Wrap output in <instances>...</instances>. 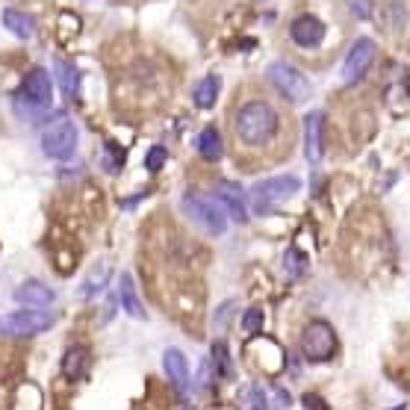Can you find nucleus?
<instances>
[{"mask_svg": "<svg viewBox=\"0 0 410 410\" xmlns=\"http://www.w3.org/2000/svg\"><path fill=\"white\" fill-rule=\"evenodd\" d=\"M162 369H166L169 381H171V387L177 392L189 390V363H186V357L180 354L177 349H169L166 354H162Z\"/></svg>", "mask_w": 410, "mask_h": 410, "instance_id": "nucleus-14", "label": "nucleus"}, {"mask_svg": "<svg viewBox=\"0 0 410 410\" xmlns=\"http://www.w3.org/2000/svg\"><path fill=\"white\" fill-rule=\"evenodd\" d=\"M166 159H169V151L162 145H154L151 151H147V157H145V169L147 171H159L162 166H166Z\"/></svg>", "mask_w": 410, "mask_h": 410, "instance_id": "nucleus-24", "label": "nucleus"}, {"mask_svg": "<svg viewBox=\"0 0 410 410\" xmlns=\"http://www.w3.org/2000/svg\"><path fill=\"white\" fill-rule=\"evenodd\" d=\"M54 289L47 284H39V281H27L21 284L18 289H15V301H18L21 307H36V310H44L54 304Z\"/></svg>", "mask_w": 410, "mask_h": 410, "instance_id": "nucleus-13", "label": "nucleus"}, {"mask_svg": "<svg viewBox=\"0 0 410 410\" xmlns=\"http://www.w3.org/2000/svg\"><path fill=\"white\" fill-rule=\"evenodd\" d=\"M119 299H121V307H124L127 316H133L139 322L147 319L145 307H142L139 295H136V284H133V277H130V275H121V281H119Z\"/></svg>", "mask_w": 410, "mask_h": 410, "instance_id": "nucleus-16", "label": "nucleus"}, {"mask_svg": "<svg viewBox=\"0 0 410 410\" xmlns=\"http://www.w3.org/2000/svg\"><path fill=\"white\" fill-rule=\"evenodd\" d=\"M42 151L51 159H71L77 151V127L71 119L56 116L51 124L42 130Z\"/></svg>", "mask_w": 410, "mask_h": 410, "instance_id": "nucleus-5", "label": "nucleus"}, {"mask_svg": "<svg viewBox=\"0 0 410 410\" xmlns=\"http://www.w3.org/2000/svg\"><path fill=\"white\" fill-rule=\"evenodd\" d=\"M104 166L109 174H119L124 166V147H119L116 142H107L104 145Z\"/></svg>", "mask_w": 410, "mask_h": 410, "instance_id": "nucleus-23", "label": "nucleus"}, {"mask_svg": "<svg viewBox=\"0 0 410 410\" xmlns=\"http://www.w3.org/2000/svg\"><path fill=\"white\" fill-rule=\"evenodd\" d=\"M0 21H4V27L12 32V36H18V39H32L36 36V21L30 18L27 12L21 9H4V15H0Z\"/></svg>", "mask_w": 410, "mask_h": 410, "instance_id": "nucleus-15", "label": "nucleus"}, {"mask_svg": "<svg viewBox=\"0 0 410 410\" xmlns=\"http://www.w3.org/2000/svg\"><path fill=\"white\" fill-rule=\"evenodd\" d=\"M86 366H89V351L83 346H71L68 351H65V357H62V375L68 381H77L80 375L86 372Z\"/></svg>", "mask_w": 410, "mask_h": 410, "instance_id": "nucleus-19", "label": "nucleus"}, {"mask_svg": "<svg viewBox=\"0 0 410 410\" xmlns=\"http://www.w3.org/2000/svg\"><path fill=\"white\" fill-rule=\"evenodd\" d=\"M219 92H222V77L219 74H207L198 86H195V95H192V101L198 109H212L219 101Z\"/></svg>", "mask_w": 410, "mask_h": 410, "instance_id": "nucleus-17", "label": "nucleus"}, {"mask_svg": "<svg viewBox=\"0 0 410 410\" xmlns=\"http://www.w3.org/2000/svg\"><path fill=\"white\" fill-rule=\"evenodd\" d=\"M216 201L224 210V216L234 219L236 224H245L251 219V210H248V204H245V195H242V189L236 183H219Z\"/></svg>", "mask_w": 410, "mask_h": 410, "instance_id": "nucleus-11", "label": "nucleus"}, {"mask_svg": "<svg viewBox=\"0 0 410 410\" xmlns=\"http://www.w3.org/2000/svg\"><path fill=\"white\" fill-rule=\"evenodd\" d=\"M357 18H372V0H349Z\"/></svg>", "mask_w": 410, "mask_h": 410, "instance_id": "nucleus-27", "label": "nucleus"}, {"mask_svg": "<svg viewBox=\"0 0 410 410\" xmlns=\"http://www.w3.org/2000/svg\"><path fill=\"white\" fill-rule=\"evenodd\" d=\"M54 74L59 80V89L65 97H77V89H80V71L74 68V65L68 59L62 56H54Z\"/></svg>", "mask_w": 410, "mask_h": 410, "instance_id": "nucleus-18", "label": "nucleus"}, {"mask_svg": "<svg viewBox=\"0 0 410 410\" xmlns=\"http://www.w3.org/2000/svg\"><path fill=\"white\" fill-rule=\"evenodd\" d=\"M198 154H201L207 162H219V159H222L224 145H222V136H219L216 127L201 130V136H198Z\"/></svg>", "mask_w": 410, "mask_h": 410, "instance_id": "nucleus-20", "label": "nucleus"}, {"mask_svg": "<svg viewBox=\"0 0 410 410\" xmlns=\"http://www.w3.org/2000/svg\"><path fill=\"white\" fill-rule=\"evenodd\" d=\"M0 327H4V334H9V337H36V334H44L47 327H54V313L36 310V307H24V310L9 313L0 322Z\"/></svg>", "mask_w": 410, "mask_h": 410, "instance_id": "nucleus-7", "label": "nucleus"}, {"mask_svg": "<svg viewBox=\"0 0 410 410\" xmlns=\"http://www.w3.org/2000/svg\"><path fill=\"white\" fill-rule=\"evenodd\" d=\"M301 402H304V404H307V407H325V404H322V402H319V399H316V396H304V399H301Z\"/></svg>", "mask_w": 410, "mask_h": 410, "instance_id": "nucleus-28", "label": "nucleus"}, {"mask_svg": "<svg viewBox=\"0 0 410 410\" xmlns=\"http://www.w3.org/2000/svg\"><path fill=\"white\" fill-rule=\"evenodd\" d=\"M304 157L310 166H319L325 157V116L310 112L304 119Z\"/></svg>", "mask_w": 410, "mask_h": 410, "instance_id": "nucleus-10", "label": "nucleus"}, {"mask_svg": "<svg viewBox=\"0 0 410 410\" xmlns=\"http://www.w3.org/2000/svg\"><path fill=\"white\" fill-rule=\"evenodd\" d=\"M284 269H287V275L292 277V281H299V277L307 272V257L299 248H289L284 254Z\"/></svg>", "mask_w": 410, "mask_h": 410, "instance_id": "nucleus-21", "label": "nucleus"}, {"mask_svg": "<svg viewBox=\"0 0 410 410\" xmlns=\"http://www.w3.org/2000/svg\"><path fill=\"white\" fill-rule=\"evenodd\" d=\"M260 327H263V310H260V307H251L248 313L242 316V331H245V334H257Z\"/></svg>", "mask_w": 410, "mask_h": 410, "instance_id": "nucleus-25", "label": "nucleus"}, {"mask_svg": "<svg viewBox=\"0 0 410 410\" xmlns=\"http://www.w3.org/2000/svg\"><path fill=\"white\" fill-rule=\"evenodd\" d=\"M301 189V180L295 174H277L269 180H260L251 189V210L257 216H269L281 204H287L289 198H295V192Z\"/></svg>", "mask_w": 410, "mask_h": 410, "instance_id": "nucleus-3", "label": "nucleus"}, {"mask_svg": "<svg viewBox=\"0 0 410 410\" xmlns=\"http://www.w3.org/2000/svg\"><path fill=\"white\" fill-rule=\"evenodd\" d=\"M245 407H269V402H266V396H263V390H260V387L248 390V396H245Z\"/></svg>", "mask_w": 410, "mask_h": 410, "instance_id": "nucleus-26", "label": "nucleus"}, {"mask_svg": "<svg viewBox=\"0 0 410 410\" xmlns=\"http://www.w3.org/2000/svg\"><path fill=\"white\" fill-rule=\"evenodd\" d=\"M301 351L307 360L313 363H322V360H331L337 351V334L327 322H310L304 327V337H301Z\"/></svg>", "mask_w": 410, "mask_h": 410, "instance_id": "nucleus-8", "label": "nucleus"}, {"mask_svg": "<svg viewBox=\"0 0 410 410\" xmlns=\"http://www.w3.org/2000/svg\"><path fill=\"white\" fill-rule=\"evenodd\" d=\"M51 104H54V83H51V74L44 68H32L21 89L15 92V116L24 119V121H39L42 116L51 112Z\"/></svg>", "mask_w": 410, "mask_h": 410, "instance_id": "nucleus-1", "label": "nucleus"}, {"mask_svg": "<svg viewBox=\"0 0 410 410\" xmlns=\"http://www.w3.org/2000/svg\"><path fill=\"white\" fill-rule=\"evenodd\" d=\"M277 133V112L266 101H251L236 112V136L245 145H266Z\"/></svg>", "mask_w": 410, "mask_h": 410, "instance_id": "nucleus-2", "label": "nucleus"}, {"mask_svg": "<svg viewBox=\"0 0 410 410\" xmlns=\"http://www.w3.org/2000/svg\"><path fill=\"white\" fill-rule=\"evenodd\" d=\"M180 204H183V212L201 227V231H207L210 236H224L227 216H224V210L219 207V201L207 198V195H201V192H186Z\"/></svg>", "mask_w": 410, "mask_h": 410, "instance_id": "nucleus-4", "label": "nucleus"}, {"mask_svg": "<svg viewBox=\"0 0 410 410\" xmlns=\"http://www.w3.org/2000/svg\"><path fill=\"white\" fill-rule=\"evenodd\" d=\"M266 77H269V83H272L277 92H281L287 101H292V104L307 101L310 92H313L310 80H307L299 68H295V65H289V62H272L269 71H266Z\"/></svg>", "mask_w": 410, "mask_h": 410, "instance_id": "nucleus-6", "label": "nucleus"}, {"mask_svg": "<svg viewBox=\"0 0 410 410\" xmlns=\"http://www.w3.org/2000/svg\"><path fill=\"white\" fill-rule=\"evenodd\" d=\"M212 366H216V375H222V378H231L234 375V366H231V357H227V349L224 342H212Z\"/></svg>", "mask_w": 410, "mask_h": 410, "instance_id": "nucleus-22", "label": "nucleus"}, {"mask_svg": "<svg viewBox=\"0 0 410 410\" xmlns=\"http://www.w3.org/2000/svg\"><path fill=\"white\" fill-rule=\"evenodd\" d=\"M372 62H375V42L372 39H357L354 47L349 51V56H346V65H342V80H346L349 86L360 83V80L369 74Z\"/></svg>", "mask_w": 410, "mask_h": 410, "instance_id": "nucleus-9", "label": "nucleus"}, {"mask_svg": "<svg viewBox=\"0 0 410 410\" xmlns=\"http://www.w3.org/2000/svg\"><path fill=\"white\" fill-rule=\"evenodd\" d=\"M289 36L299 47H316L325 39V24L316 18V15H301V18L292 21Z\"/></svg>", "mask_w": 410, "mask_h": 410, "instance_id": "nucleus-12", "label": "nucleus"}]
</instances>
